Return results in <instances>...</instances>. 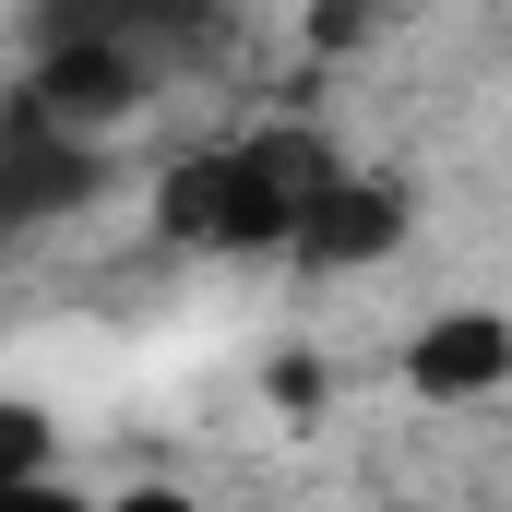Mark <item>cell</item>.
Returning a JSON list of instances; mask_svg holds the SVG:
<instances>
[{"label":"cell","mask_w":512,"mask_h":512,"mask_svg":"<svg viewBox=\"0 0 512 512\" xmlns=\"http://www.w3.org/2000/svg\"><path fill=\"white\" fill-rule=\"evenodd\" d=\"M322 179H334V155L310 131H227V143H191L155 179V227L179 251H215V262L298 251V215H310Z\"/></svg>","instance_id":"cell-1"},{"label":"cell","mask_w":512,"mask_h":512,"mask_svg":"<svg viewBox=\"0 0 512 512\" xmlns=\"http://www.w3.org/2000/svg\"><path fill=\"white\" fill-rule=\"evenodd\" d=\"M96 191H108V131L60 120L48 96L12 84V108H0V227H12V239H48V227H72Z\"/></svg>","instance_id":"cell-2"},{"label":"cell","mask_w":512,"mask_h":512,"mask_svg":"<svg viewBox=\"0 0 512 512\" xmlns=\"http://www.w3.org/2000/svg\"><path fill=\"white\" fill-rule=\"evenodd\" d=\"M24 96H48L60 120H84V131H120L167 72L143 60V48H120V36H24V72H12Z\"/></svg>","instance_id":"cell-3"},{"label":"cell","mask_w":512,"mask_h":512,"mask_svg":"<svg viewBox=\"0 0 512 512\" xmlns=\"http://www.w3.org/2000/svg\"><path fill=\"white\" fill-rule=\"evenodd\" d=\"M405 393L417 405H489V393H512V310H477V298L429 310L405 334Z\"/></svg>","instance_id":"cell-4"},{"label":"cell","mask_w":512,"mask_h":512,"mask_svg":"<svg viewBox=\"0 0 512 512\" xmlns=\"http://www.w3.org/2000/svg\"><path fill=\"white\" fill-rule=\"evenodd\" d=\"M405 179H358V167H334L322 191H310V215H298V274H358V262H393L405 251Z\"/></svg>","instance_id":"cell-5"},{"label":"cell","mask_w":512,"mask_h":512,"mask_svg":"<svg viewBox=\"0 0 512 512\" xmlns=\"http://www.w3.org/2000/svg\"><path fill=\"white\" fill-rule=\"evenodd\" d=\"M215 24H227V0H24V36H120L155 72L215 48Z\"/></svg>","instance_id":"cell-6"},{"label":"cell","mask_w":512,"mask_h":512,"mask_svg":"<svg viewBox=\"0 0 512 512\" xmlns=\"http://www.w3.org/2000/svg\"><path fill=\"white\" fill-rule=\"evenodd\" d=\"M48 465H60V453H48V405H0V477L36 489Z\"/></svg>","instance_id":"cell-7"},{"label":"cell","mask_w":512,"mask_h":512,"mask_svg":"<svg viewBox=\"0 0 512 512\" xmlns=\"http://www.w3.org/2000/svg\"><path fill=\"white\" fill-rule=\"evenodd\" d=\"M358 24H370V0H310V48H358Z\"/></svg>","instance_id":"cell-8"}]
</instances>
